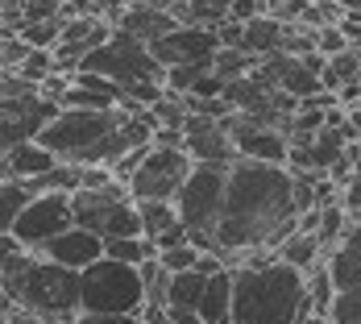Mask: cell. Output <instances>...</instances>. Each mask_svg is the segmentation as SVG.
Here are the masks:
<instances>
[{
	"instance_id": "28",
	"label": "cell",
	"mask_w": 361,
	"mask_h": 324,
	"mask_svg": "<svg viewBox=\"0 0 361 324\" xmlns=\"http://www.w3.org/2000/svg\"><path fill=\"white\" fill-rule=\"evenodd\" d=\"M332 324H361V295L357 291H336L332 308H328Z\"/></svg>"
},
{
	"instance_id": "8",
	"label": "cell",
	"mask_w": 361,
	"mask_h": 324,
	"mask_svg": "<svg viewBox=\"0 0 361 324\" xmlns=\"http://www.w3.org/2000/svg\"><path fill=\"white\" fill-rule=\"evenodd\" d=\"M191 171H195V158L187 150H179V145H154L149 158H145V167L129 183V191H133L137 204H154V200L175 204Z\"/></svg>"
},
{
	"instance_id": "32",
	"label": "cell",
	"mask_w": 361,
	"mask_h": 324,
	"mask_svg": "<svg viewBox=\"0 0 361 324\" xmlns=\"http://www.w3.org/2000/svg\"><path fill=\"white\" fill-rule=\"evenodd\" d=\"M79 324H142V316H96V312H83Z\"/></svg>"
},
{
	"instance_id": "30",
	"label": "cell",
	"mask_w": 361,
	"mask_h": 324,
	"mask_svg": "<svg viewBox=\"0 0 361 324\" xmlns=\"http://www.w3.org/2000/svg\"><path fill=\"white\" fill-rule=\"evenodd\" d=\"M34 54V46L25 42V37H4V54H0V63H4V71H21V63Z\"/></svg>"
},
{
	"instance_id": "7",
	"label": "cell",
	"mask_w": 361,
	"mask_h": 324,
	"mask_svg": "<svg viewBox=\"0 0 361 324\" xmlns=\"http://www.w3.org/2000/svg\"><path fill=\"white\" fill-rule=\"evenodd\" d=\"M228 171L233 167H220V162H195V171L187 175L179 200V220L187 224V233H212L216 237L220 212H224V200H228Z\"/></svg>"
},
{
	"instance_id": "26",
	"label": "cell",
	"mask_w": 361,
	"mask_h": 324,
	"mask_svg": "<svg viewBox=\"0 0 361 324\" xmlns=\"http://www.w3.org/2000/svg\"><path fill=\"white\" fill-rule=\"evenodd\" d=\"M109 258L129 262V266H145L149 258H158V246L149 237H116V241H109Z\"/></svg>"
},
{
	"instance_id": "1",
	"label": "cell",
	"mask_w": 361,
	"mask_h": 324,
	"mask_svg": "<svg viewBox=\"0 0 361 324\" xmlns=\"http://www.w3.org/2000/svg\"><path fill=\"white\" fill-rule=\"evenodd\" d=\"M295 233H299L295 175L287 167L237 158L228 171V200L216 224V241L224 250L228 270H237L241 253L279 250Z\"/></svg>"
},
{
	"instance_id": "21",
	"label": "cell",
	"mask_w": 361,
	"mask_h": 324,
	"mask_svg": "<svg viewBox=\"0 0 361 324\" xmlns=\"http://www.w3.org/2000/svg\"><path fill=\"white\" fill-rule=\"evenodd\" d=\"M37 196H34V187H30L25 179H4L0 183V229L8 233V229L17 224V216L25 212Z\"/></svg>"
},
{
	"instance_id": "22",
	"label": "cell",
	"mask_w": 361,
	"mask_h": 324,
	"mask_svg": "<svg viewBox=\"0 0 361 324\" xmlns=\"http://www.w3.org/2000/svg\"><path fill=\"white\" fill-rule=\"evenodd\" d=\"M142 208V229H145V237L158 246L166 233H175L183 220H179V208L175 204H162V200H154V204H137Z\"/></svg>"
},
{
	"instance_id": "5",
	"label": "cell",
	"mask_w": 361,
	"mask_h": 324,
	"mask_svg": "<svg viewBox=\"0 0 361 324\" xmlns=\"http://www.w3.org/2000/svg\"><path fill=\"white\" fill-rule=\"evenodd\" d=\"M75 224L100 233L104 241L145 237L142 208H137L129 183H109V187H96V191H75Z\"/></svg>"
},
{
	"instance_id": "15",
	"label": "cell",
	"mask_w": 361,
	"mask_h": 324,
	"mask_svg": "<svg viewBox=\"0 0 361 324\" xmlns=\"http://www.w3.org/2000/svg\"><path fill=\"white\" fill-rule=\"evenodd\" d=\"M183 21L179 13H171V8H158V4H129L125 8V17L116 21V30H125V34H133L137 42H145V46H154V42H162L166 34H175Z\"/></svg>"
},
{
	"instance_id": "6",
	"label": "cell",
	"mask_w": 361,
	"mask_h": 324,
	"mask_svg": "<svg viewBox=\"0 0 361 324\" xmlns=\"http://www.w3.org/2000/svg\"><path fill=\"white\" fill-rule=\"evenodd\" d=\"M83 71L104 75L112 83H121L125 92L137 88V83H166V67L154 59V50L145 42H137L133 34H125V30H116L100 50H92L83 59Z\"/></svg>"
},
{
	"instance_id": "31",
	"label": "cell",
	"mask_w": 361,
	"mask_h": 324,
	"mask_svg": "<svg viewBox=\"0 0 361 324\" xmlns=\"http://www.w3.org/2000/svg\"><path fill=\"white\" fill-rule=\"evenodd\" d=\"M345 50H349V37L341 34V25H324V30H320V54L336 59V54H345Z\"/></svg>"
},
{
	"instance_id": "14",
	"label": "cell",
	"mask_w": 361,
	"mask_h": 324,
	"mask_svg": "<svg viewBox=\"0 0 361 324\" xmlns=\"http://www.w3.org/2000/svg\"><path fill=\"white\" fill-rule=\"evenodd\" d=\"M42 258H50V262H59V266H71V270H87V266H96L100 258H109V241L100 237V233H92V229H79L75 224L71 233H63V237H54Z\"/></svg>"
},
{
	"instance_id": "34",
	"label": "cell",
	"mask_w": 361,
	"mask_h": 324,
	"mask_svg": "<svg viewBox=\"0 0 361 324\" xmlns=\"http://www.w3.org/2000/svg\"><path fill=\"white\" fill-rule=\"evenodd\" d=\"M142 324H145V320H142Z\"/></svg>"
},
{
	"instance_id": "25",
	"label": "cell",
	"mask_w": 361,
	"mask_h": 324,
	"mask_svg": "<svg viewBox=\"0 0 361 324\" xmlns=\"http://www.w3.org/2000/svg\"><path fill=\"white\" fill-rule=\"evenodd\" d=\"M361 79V54L349 46L345 54H336V59H328V71H324V88L328 92H341V88H349V83H357Z\"/></svg>"
},
{
	"instance_id": "29",
	"label": "cell",
	"mask_w": 361,
	"mask_h": 324,
	"mask_svg": "<svg viewBox=\"0 0 361 324\" xmlns=\"http://www.w3.org/2000/svg\"><path fill=\"white\" fill-rule=\"evenodd\" d=\"M162 258V266L171 270V275H183V270H195L200 266V250L187 241V246H179V250H166V253H158Z\"/></svg>"
},
{
	"instance_id": "3",
	"label": "cell",
	"mask_w": 361,
	"mask_h": 324,
	"mask_svg": "<svg viewBox=\"0 0 361 324\" xmlns=\"http://www.w3.org/2000/svg\"><path fill=\"white\" fill-rule=\"evenodd\" d=\"M0 283H4V304H13L46 324H79V316H83V275L42 258V253L21 275L0 279Z\"/></svg>"
},
{
	"instance_id": "27",
	"label": "cell",
	"mask_w": 361,
	"mask_h": 324,
	"mask_svg": "<svg viewBox=\"0 0 361 324\" xmlns=\"http://www.w3.org/2000/svg\"><path fill=\"white\" fill-rule=\"evenodd\" d=\"M21 37H25L34 50H54V46L63 42V17H59V21H30Z\"/></svg>"
},
{
	"instance_id": "19",
	"label": "cell",
	"mask_w": 361,
	"mask_h": 324,
	"mask_svg": "<svg viewBox=\"0 0 361 324\" xmlns=\"http://www.w3.org/2000/svg\"><path fill=\"white\" fill-rule=\"evenodd\" d=\"M233 291H237V270H220L208 279V291L200 299L204 324H233Z\"/></svg>"
},
{
	"instance_id": "18",
	"label": "cell",
	"mask_w": 361,
	"mask_h": 324,
	"mask_svg": "<svg viewBox=\"0 0 361 324\" xmlns=\"http://www.w3.org/2000/svg\"><path fill=\"white\" fill-rule=\"evenodd\" d=\"M241 50H250L253 59L287 54V21H279V17H270V13L245 21V46H241Z\"/></svg>"
},
{
	"instance_id": "4",
	"label": "cell",
	"mask_w": 361,
	"mask_h": 324,
	"mask_svg": "<svg viewBox=\"0 0 361 324\" xmlns=\"http://www.w3.org/2000/svg\"><path fill=\"white\" fill-rule=\"evenodd\" d=\"M145 279L142 266L100 258L96 266L83 270V312L96 316H145Z\"/></svg>"
},
{
	"instance_id": "23",
	"label": "cell",
	"mask_w": 361,
	"mask_h": 324,
	"mask_svg": "<svg viewBox=\"0 0 361 324\" xmlns=\"http://www.w3.org/2000/svg\"><path fill=\"white\" fill-rule=\"evenodd\" d=\"M208 291V275L204 270H183L171 279V308H187V312H200V299Z\"/></svg>"
},
{
	"instance_id": "16",
	"label": "cell",
	"mask_w": 361,
	"mask_h": 324,
	"mask_svg": "<svg viewBox=\"0 0 361 324\" xmlns=\"http://www.w3.org/2000/svg\"><path fill=\"white\" fill-rule=\"evenodd\" d=\"M328 270L336 291H357L361 295V224H349L345 241L328 250Z\"/></svg>"
},
{
	"instance_id": "24",
	"label": "cell",
	"mask_w": 361,
	"mask_h": 324,
	"mask_svg": "<svg viewBox=\"0 0 361 324\" xmlns=\"http://www.w3.org/2000/svg\"><path fill=\"white\" fill-rule=\"evenodd\" d=\"M307 299H312V316H328V308H332V299H336V283H332L328 258L320 266L307 270Z\"/></svg>"
},
{
	"instance_id": "20",
	"label": "cell",
	"mask_w": 361,
	"mask_h": 324,
	"mask_svg": "<svg viewBox=\"0 0 361 324\" xmlns=\"http://www.w3.org/2000/svg\"><path fill=\"white\" fill-rule=\"evenodd\" d=\"M279 262H287V266H295V270H312V266H320L328 258V246L320 241V233H295V237H287L283 246H279Z\"/></svg>"
},
{
	"instance_id": "2",
	"label": "cell",
	"mask_w": 361,
	"mask_h": 324,
	"mask_svg": "<svg viewBox=\"0 0 361 324\" xmlns=\"http://www.w3.org/2000/svg\"><path fill=\"white\" fill-rule=\"evenodd\" d=\"M312 316L307 275L287 262L241 266L233 291V324H299Z\"/></svg>"
},
{
	"instance_id": "33",
	"label": "cell",
	"mask_w": 361,
	"mask_h": 324,
	"mask_svg": "<svg viewBox=\"0 0 361 324\" xmlns=\"http://www.w3.org/2000/svg\"><path fill=\"white\" fill-rule=\"evenodd\" d=\"M336 4H341L345 13H361V0H336Z\"/></svg>"
},
{
	"instance_id": "17",
	"label": "cell",
	"mask_w": 361,
	"mask_h": 324,
	"mask_svg": "<svg viewBox=\"0 0 361 324\" xmlns=\"http://www.w3.org/2000/svg\"><path fill=\"white\" fill-rule=\"evenodd\" d=\"M54 167H59V154L46 150L42 142H21L4 150V179H37Z\"/></svg>"
},
{
	"instance_id": "13",
	"label": "cell",
	"mask_w": 361,
	"mask_h": 324,
	"mask_svg": "<svg viewBox=\"0 0 361 324\" xmlns=\"http://www.w3.org/2000/svg\"><path fill=\"white\" fill-rule=\"evenodd\" d=\"M183 150L195 158V162H220V167H233L237 162V145L228 138V125L212 121V116H187L183 125Z\"/></svg>"
},
{
	"instance_id": "9",
	"label": "cell",
	"mask_w": 361,
	"mask_h": 324,
	"mask_svg": "<svg viewBox=\"0 0 361 324\" xmlns=\"http://www.w3.org/2000/svg\"><path fill=\"white\" fill-rule=\"evenodd\" d=\"M71 229H75V196H67V191H46V196H37L34 204L17 216V224L8 229V237H17L25 250L42 253L54 237H63Z\"/></svg>"
},
{
	"instance_id": "11",
	"label": "cell",
	"mask_w": 361,
	"mask_h": 324,
	"mask_svg": "<svg viewBox=\"0 0 361 324\" xmlns=\"http://www.w3.org/2000/svg\"><path fill=\"white\" fill-rule=\"evenodd\" d=\"M63 116L59 100H46V96H25V100H0V142L4 150L21 142H37L46 133L50 121Z\"/></svg>"
},
{
	"instance_id": "10",
	"label": "cell",
	"mask_w": 361,
	"mask_h": 324,
	"mask_svg": "<svg viewBox=\"0 0 361 324\" xmlns=\"http://www.w3.org/2000/svg\"><path fill=\"white\" fill-rule=\"evenodd\" d=\"M154 59L171 71V67H216V54L224 50L220 30L208 25H179L175 34H166L162 42L149 46Z\"/></svg>"
},
{
	"instance_id": "12",
	"label": "cell",
	"mask_w": 361,
	"mask_h": 324,
	"mask_svg": "<svg viewBox=\"0 0 361 324\" xmlns=\"http://www.w3.org/2000/svg\"><path fill=\"white\" fill-rule=\"evenodd\" d=\"M224 125H228V138H233V145H237V158L270 162V167H287L290 133H283V129H266V125H253L250 116H241V112L224 116Z\"/></svg>"
}]
</instances>
